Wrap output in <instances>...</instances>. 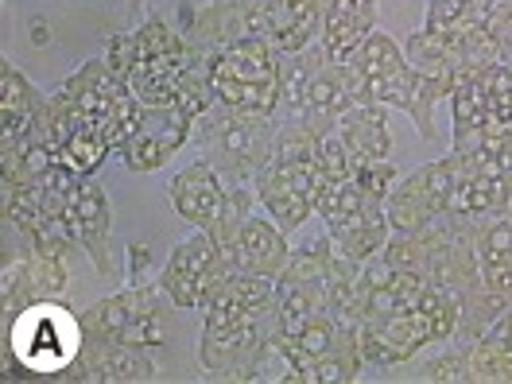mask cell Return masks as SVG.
Listing matches in <instances>:
<instances>
[{
  "label": "cell",
  "mask_w": 512,
  "mask_h": 384,
  "mask_svg": "<svg viewBox=\"0 0 512 384\" xmlns=\"http://www.w3.org/2000/svg\"><path fill=\"white\" fill-rule=\"evenodd\" d=\"M82 342V315L63 307V299H39L4 319V377L59 381L66 365L82 353Z\"/></svg>",
  "instance_id": "6da1fadb"
},
{
  "label": "cell",
  "mask_w": 512,
  "mask_h": 384,
  "mask_svg": "<svg viewBox=\"0 0 512 384\" xmlns=\"http://www.w3.org/2000/svg\"><path fill=\"white\" fill-rule=\"evenodd\" d=\"M198 342V365L210 381H256L268 357L276 350V303L264 307H233V303H210Z\"/></svg>",
  "instance_id": "7a4b0ae2"
},
{
  "label": "cell",
  "mask_w": 512,
  "mask_h": 384,
  "mask_svg": "<svg viewBox=\"0 0 512 384\" xmlns=\"http://www.w3.org/2000/svg\"><path fill=\"white\" fill-rule=\"evenodd\" d=\"M276 140V117H256L241 113L233 105L218 101L206 109L191 128V144L198 148V160H206L225 183L233 187H253L272 156Z\"/></svg>",
  "instance_id": "3957f363"
},
{
  "label": "cell",
  "mask_w": 512,
  "mask_h": 384,
  "mask_svg": "<svg viewBox=\"0 0 512 384\" xmlns=\"http://www.w3.org/2000/svg\"><path fill=\"white\" fill-rule=\"evenodd\" d=\"M214 90L218 101L256 113V117H276L280 113V51L264 39H241L214 55Z\"/></svg>",
  "instance_id": "277c9868"
},
{
  "label": "cell",
  "mask_w": 512,
  "mask_h": 384,
  "mask_svg": "<svg viewBox=\"0 0 512 384\" xmlns=\"http://www.w3.org/2000/svg\"><path fill=\"white\" fill-rule=\"evenodd\" d=\"M346 74L357 105H388V109H404L412 121L419 117L416 70L404 47H396L384 32H373L353 51Z\"/></svg>",
  "instance_id": "5b68a950"
},
{
  "label": "cell",
  "mask_w": 512,
  "mask_h": 384,
  "mask_svg": "<svg viewBox=\"0 0 512 384\" xmlns=\"http://www.w3.org/2000/svg\"><path fill=\"white\" fill-rule=\"evenodd\" d=\"M229 272H233V264L225 260L218 241L206 229H198L191 241H183L163 264L160 288L179 311H202Z\"/></svg>",
  "instance_id": "8992f818"
},
{
  "label": "cell",
  "mask_w": 512,
  "mask_h": 384,
  "mask_svg": "<svg viewBox=\"0 0 512 384\" xmlns=\"http://www.w3.org/2000/svg\"><path fill=\"white\" fill-rule=\"evenodd\" d=\"M450 198H454V156L416 167L408 179H400L392 187L388 202H384L392 233H412V229H423L435 218L450 214Z\"/></svg>",
  "instance_id": "52a82bcc"
},
{
  "label": "cell",
  "mask_w": 512,
  "mask_h": 384,
  "mask_svg": "<svg viewBox=\"0 0 512 384\" xmlns=\"http://www.w3.org/2000/svg\"><path fill=\"white\" fill-rule=\"evenodd\" d=\"M66 260H70L66 253H51L39 245H28L20 260H8L0 276V322L20 315L39 299H63L70 284Z\"/></svg>",
  "instance_id": "ba28073f"
},
{
  "label": "cell",
  "mask_w": 512,
  "mask_h": 384,
  "mask_svg": "<svg viewBox=\"0 0 512 384\" xmlns=\"http://www.w3.org/2000/svg\"><path fill=\"white\" fill-rule=\"evenodd\" d=\"M156 377V361L144 346L128 342H101L86 338L82 353L63 369L59 381H86V384H144Z\"/></svg>",
  "instance_id": "9c48e42d"
},
{
  "label": "cell",
  "mask_w": 512,
  "mask_h": 384,
  "mask_svg": "<svg viewBox=\"0 0 512 384\" xmlns=\"http://www.w3.org/2000/svg\"><path fill=\"white\" fill-rule=\"evenodd\" d=\"M191 128L194 121L179 109V105H156V109H144L136 136L125 144L121 160L128 171L136 175H148V171H160L163 163L171 160L183 144H191Z\"/></svg>",
  "instance_id": "30bf717a"
},
{
  "label": "cell",
  "mask_w": 512,
  "mask_h": 384,
  "mask_svg": "<svg viewBox=\"0 0 512 384\" xmlns=\"http://www.w3.org/2000/svg\"><path fill=\"white\" fill-rule=\"evenodd\" d=\"M253 35H264V0H206L194 12L187 43L206 55H222L225 47Z\"/></svg>",
  "instance_id": "8fae6325"
},
{
  "label": "cell",
  "mask_w": 512,
  "mask_h": 384,
  "mask_svg": "<svg viewBox=\"0 0 512 384\" xmlns=\"http://www.w3.org/2000/svg\"><path fill=\"white\" fill-rule=\"evenodd\" d=\"M70 237L82 253L94 260L97 276H113V210H109V198L105 191L90 179H82V187L70 202Z\"/></svg>",
  "instance_id": "7c38bea8"
},
{
  "label": "cell",
  "mask_w": 512,
  "mask_h": 384,
  "mask_svg": "<svg viewBox=\"0 0 512 384\" xmlns=\"http://www.w3.org/2000/svg\"><path fill=\"white\" fill-rule=\"evenodd\" d=\"M225 194H229V183L210 167L206 160L187 163L171 183H167V198L175 206V214L183 222H191L194 229H214L218 218H222Z\"/></svg>",
  "instance_id": "4fadbf2b"
},
{
  "label": "cell",
  "mask_w": 512,
  "mask_h": 384,
  "mask_svg": "<svg viewBox=\"0 0 512 384\" xmlns=\"http://www.w3.org/2000/svg\"><path fill=\"white\" fill-rule=\"evenodd\" d=\"M55 94L70 105V113H74V128H78V121H82L86 113L105 117V113H109V109L128 94V86H125V78H117V74L109 70L105 59H90V63L78 66L63 86H55Z\"/></svg>",
  "instance_id": "5bb4252c"
},
{
  "label": "cell",
  "mask_w": 512,
  "mask_h": 384,
  "mask_svg": "<svg viewBox=\"0 0 512 384\" xmlns=\"http://www.w3.org/2000/svg\"><path fill=\"white\" fill-rule=\"evenodd\" d=\"M450 121H454V136H450V152L470 156L489 140V121H485V70L481 66H466L454 82L450 94Z\"/></svg>",
  "instance_id": "9a60e30c"
},
{
  "label": "cell",
  "mask_w": 512,
  "mask_h": 384,
  "mask_svg": "<svg viewBox=\"0 0 512 384\" xmlns=\"http://www.w3.org/2000/svg\"><path fill=\"white\" fill-rule=\"evenodd\" d=\"M373 32H377V0H330L319 43L330 63L346 66Z\"/></svg>",
  "instance_id": "2e32d148"
},
{
  "label": "cell",
  "mask_w": 512,
  "mask_h": 384,
  "mask_svg": "<svg viewBox=\"0 0 512 384\" xmlns=\"http://www.w3.org/2000/svg\"><path fill=\"white\" fill-rule=\"evenodd\" d=\"M288 241H284V229L272 222V218H249L237 245L225 253V260L233 268H245V272H264V276H280L284 264H288Z\"/></svg>",
  "instance_id": "e0dca14e"
},
{
  "label": "cell",
  "mask_w": 512,
  "mask_h": 384,
  "mask_svg": "<svg viewBox=\"0 0 512 384\" xmlns=\"http://www.w3.org/2000/svg\"><path fill=\"white\" fill-rule=\"evenodd\" d=\"M404 55H408V63H412V70H416L419 78H427V82H443V86H450V90H454L458 74L466 70L462 43H454V39H447V35L431 32V28H419V32L408 35Z\"/></svg>",
  "instance_id": "ac0fdd59"
},
{
  "label": "cell",
  "mask_w": 512,
  "mask_h": 384,
  "mask_svg": "<svg viewBox=\"0 0 512 384\" xmlns=\"http://www.w3.org/2000/svg\"><path fill=\"white\" fill-rule=\"evenodd\" d=\"M256 202L264 206V214L280 225L284 233H295L311 214H319V206L299 191L284 171H276V167H268V163H264V171H260V179H256Z\"/></svg>",
  "instance_id": "d6986e66"
},
{
  "label": "cell",
  "mask_w": 512,
  "mask_h": 384,
  "mask_svg": "<svg viewBox=\"0 0 512 384\" xmlns=\"http://www.w3.org/2000/svg\"><path fill=\"white\" fill-rule=\"evenodd\" d=\"M342 140L357 152V160H392V128H388V105H350L338 121Z\"/></svg>",
  "instance_id": "ffe728a7"
},
{
  "label": "cell",
  "mask_w": 512,
  "mask_h": 384,
  "mask_svg": "<svg viewBox=\"0 0 512 384\" xmlns=\"http://www.w3.org/2000/svg\"><path fill=\"white\" fill-rule=\"evenodd\" d=\"M191 63V51L183 59H140L128 74V90L140 97L144 109H156V105H175V90H179V78Z\"/></svg>",
  "instance_id": "44dd1931"
},
{
  "label": "cell",
  "mask_w": 512,
  "mask_h": 384,
  "mask_svg": "<svg viewBox=\"0 0 512 384\" xmlns=\"http://www.w3.org/2000/svg\"><path fill=\"white\" fill-rule=\"evenodd\" d=\"M470 346L474 381H512V307Z\"/></svg>",
  "instance_id": "7402d4cb"
},
{
  "label": "cell",
  "mask_w": 512,
  "mask_h": 384,
  "mask_svg": "<svg viewBox=\"0 0 512 384\" xmlns=\"http://www.w3.org/2000/svg\"><path fill=\"white\" fill-rule=\"evenodd\" d=\"M326 311H330L326 284H288V288H280V299H276V322H280V334H276V338H291V334H299L303 326H311L315 319H322Z\"/></svg>",
  "instance_id": "603a6c76"
},
{
  "label": "cell",
  "mask_w": 512,
  "mask_h": 384,
  "mask_svg": "<svg viewBox=\"0 0 512 384\" xmlns=\"http://www.w3.org/2000/svg\"><path fill=\"white\" fill-rule=\"evenodd\" d=\"M113 148H109V136H105V125H101V117H94V113H86L82 121H78V128H74V136L66 140V148L59 152V163H66V167H74L78 175H94L97 167L105 163V156H109Z\"/></svg>",
  "instance_id": "cb8c5ba5"
},
{
  "label": "cell",
  "mask_w": 512,
  "mask_h": 384,
  "mask_svg": "<svg viewBox=\"0 0 512 384\" xmlns=\"http://www.w3.org/2000/svg\"><path fill=\"white\" fill-rule=\"evenodd\" d=\"M485 121L489 136L512 132V66L497 63L485 70Z\"/></svg>",
  "instance_id": "d4e9b609"
},
{
  "label": "cell",
  "mask_w": 512,
  "mask_h": 384,
  "mask_svg": "<svg viewBox=\"0 0 512 384\" xmlns=\"http://www.w3.org/2000/svg\"><path fill=\"white\" fill-rule=\"evenodd\" d=\"M485 20H478L462 0H431L427 4V20H423V28H431V32L447 35V39H466V35L481 28Z\"/></svg>",
  "instance_id": "484cf974"
},
{
  "label": "cell",
  "mask_w": 512,
  "mask_h": 384,
  "mask_svg": "<svg viewBox=\"0 0 512 384\" xmlns=\"http://www.w3.org/2000/svg\"><path fill=\"white\" fill-rule=\"evenodd\" d=\"M140 117H144V105H140V97L128 90L105 117H101V125H105V136H109V148L121 156L125 152V144L136 136V128H140Z\"/></svg>",
  "instance_id": "4316f807"
},
{
  "label": "cell",
  "mask_w": 512,
  "mask_h": 384,
  "mask_svg": "<svg viewBox=\"0 0 512 384\" xmlns=\"http://www.w3.org/2000/svg\"><path fill=\"white\" fill-rule=\"evenodd\" d=\"M365 369V353L361 350H338L330 357H322L319 365L307 369V384H346L357 381Z\"/></svg>",
  "instance_id": "83f0119b"
},
{
  "label": "cell",
  "mask_w": 512,
  "mask_h": 384,
  "mask_svg": "<svg viewBox=\"0 0 512 384\" xmlns=\"http://www.w3.org/2000/svg\"><path fill=\"white\" fill-rule=\"evenodd\" d=\"M319 163H322V171L330 175V183H338V179H353V175H357V167H361L357 152L342 140V132H338V128H334V132H326V136L319 140Z\"/></svg>",
  "instance_id": "f1b7e54d"
},
{
  "label": "cell",
  "mask_w": 512,
  "mask_h": 384,
  "mask_svg": "<svg viewBox=\"0 0 512 384\" xmlns=\"http://www.w3.org/2000/svg\"><path fill=\"white\" fill-rule=\"evenodd\" d=\"M419 373H423V381H435V384L474 381V365H470V346H462V350H447L443 357H427Z\"/></svg>",
  "instance_id": "f546056e"
},
{
  "label": "cell",
  "mask_w": 512,
  "mask_h": 384,
  "mask_svg": "<svg viewBox=\"0 0 512 384\" xmlns=\"http://www.w3.org/2000/svg\"><path fill=\"white\" fill-rule=\"evenodd\" d=\"M353 183L369 194V198H381V202H388V194H392V187H396L400 179H396V167H392V160H373V163L361 160L357 175H353Z\"/></svg>",
  "instance_id": "4dcf8cb0"
},
{
  "label": "cell",
  "mask_w": 512,
  "mask_h": 384,
  "mask_svg": "<svg viewBox=\"0 0 512 384\" xmlns=\"http://www.w3.org/2000/svg\"><path fill=\"white\" fill-rule=\"evenodd\" d=\"M136 32H117L113 39H109V47H105V63H109V70L117 74V78H125L132 74V66H136Z\"/></svg>",
  "instance_id": "1f68e13d"
},
{
  "label": "cell",
  "mask_w": 512,
  "mask_h": 384,
  "mask_svg": "<svg viewBox=\"0 0 512 384\" xmlns=\"http://www.w3.org/2000/svg\"><path fill=\"white\" fill-rule=\"evenodd\" d=\"M128 284L132 288H148V284H160V276L152 272V249L148 245H128Z\"/></svg>",
  "instance_id": "d6a6232c"
},
{
  "label": "cell",
  "mask_w": 512,
  "mask_h": 384,
  "mask_svg": "<svg viewBox=\"0 0 512 384\" xmlns=\"http://www.w3.org/2000/svg\"><path fill=\"white\" fill-rule=\"evenodd\" d=\"M462 4H466L478 20H489V16H493V8H497V0H462Z\"/></svg>",
  "instance_id": "836d02e7"
},
{
  "label": "cell",
  "mask_w": 512,
  "mask_h": 384,
  "mask_svg": "<svg viewBox=\"0 0 512 384\" xmlns=\"http://www.w3.org/2000/svg\"><path fill=\"white\" fill-rule=\"evenodd\" d=\"M32 43L35 47H47V43H51V32H47V20H43V16L32 20Z\"/></svg>",
  "instance_id": "e575fe53"
},
{
  "label": "cell",
  "mask_w": 512,
  "mask_h": 384,
  "mask_svg": "<svg viewBox=\"0 0 512 384\" xmlns=\"http://www.w3.org/2000/svg\"><path fill=\"white\" fill-rule=\"evenodd\" d=\"M128 4H132V8H140V4H144V0H128Z\"/></svg>",
  "instance_id": "d590c367"
}]
</instances>
